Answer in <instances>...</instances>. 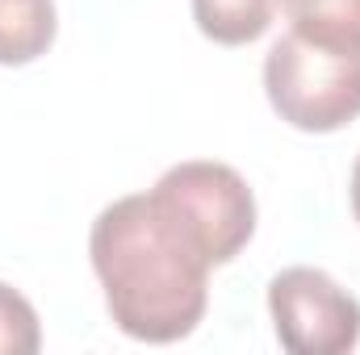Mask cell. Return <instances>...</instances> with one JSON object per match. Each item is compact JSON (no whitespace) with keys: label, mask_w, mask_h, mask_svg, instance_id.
Wrapping results in <instances>:
<instances>
[{"label":"cell","mask_w":360,"mask_h":355,"mask_svg":"<svg viewBox=\"0 0 360 355\" xmlns=\"http://www.w3.org/2000/svg\"><path fill=\"white\" fill-rule=\"evenodd\" d=\"M269 314L289 355H344L360 343V301L323 267L276 272Z\"/></svg>","instance_id":"obj_4"},{"label":"cell","mask_w":360,"mask_h":355,"mask_svg":"<svg viewBox=\"0 0 360 355\" xmlns=\"http://www.w3.org/2000/svg\"><path fill=\"white\" fill-rule=\"evenodd\" d=\"M289 29L327 51H360V0H281Z\"/></svg>","instance_id":"obj_6"},{"label":"cell","mask_w":360,"mask_h":355,"mask_svg":"<svg viewBox=\"0 0 360 355\" xmlns=\"http://www.w3.org/2000/svg\"><path fill=\"white\" fill-rule=\"evenodd\" d=\"M55 0H0V67H25L55 42Z\"/></svg>","instance_id":"obj_5"},{"label":"cell","mask_w":360,"mask_h":355,"mask_svg":"<svg viewBox=\"0 0 360 355\" xmlns=\"http://www.w3.org/2000/svg\"><path fill=\"white\" fill-rule=\"evenodd\" d=\"M276 17V0H193L197 29L218 46H248L264 38Z\"/></svg>","instance_id":"obj_7"},{"label":"cell","mask_w":360,"mask_h":355,"mask_svg":"<svg viewBox=\"0 0 360 355\" xmlns=\"http://www.w3.org/2000/svg\"><path fill=\"white\" fill-rule=\"evenodd\" d=\"M151 196L188 230L210 264H231L256 234V196L226 163L188 159L155 180Z\"/></svg>","instance_id":"obj_3"},{"label":"cell","mask_w":360,"mask_h":355,"mask_svg":"<svg viewBox=\"0 0 360 355\" xmlns=\"http://www.w3.org/2000/svg\"><path fill=\"white\" fill-rule=\"evenodd\" d=\"M42 347V326L34 305L0 280V355H34Z\"/></svg>","instance_id":"obj_8"},{"label":"cell","mask_w":360,"mask_h":355,"mask_svg":"<svg viewBox=\"0 0 360 355\" xmlns=\"http://www.w3.org/2000/svg\"><path fill=\"white\" fill-rule=\"evenodd\" d=\"M89 255L122 335L180 343L205 318L214 264L151 192L122 196L96 213Z\"/></svg>","instance_id":"obj_1"},{"label":"cell","mask_w":360,"mask_h":355,"mask_svg":"<svg viewBox=\"0 0 360 355\" xmlns=\"http://www.w3.org/2000/svg\"><path fill=\"white\" fill-rule=\"evenodd\" d=\"M264 92L293 130H344L360 117V51H327L289 29L264 59Z\"/></svg>","instance_id":"obj_2"},{"label":"cell","mask_w":360,"mask_h":355,"mask_svg":"<svg viewBox=\"0 0 360 355\" xmlns=\"http://www.w3.org/2000/svg\"><path fill=\"white\" fill-rule=\"evenodd\" d=\"M352 217L360 222V159H356V168H352Z\"/></svg>","instance_id":"obj_9"}]
</instances>
